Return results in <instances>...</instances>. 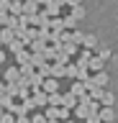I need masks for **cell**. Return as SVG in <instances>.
I'll return each mask as SVG.
<instances>
[{
	"label": "cell",
	"mask_w": 118,
	"mask_h": 123,
	"mask_svg": "<svg viewBox=\"0 0 118 123\" xmlns=\"http://www.w3.org/2000/svg\"><path fill=\"white\" fill-rule=\"evenodd\" d=\"M31 103H33V108H46V103H49V95L46 92H41V90H31Z\"/></svg>",
	"instance_id": "6da1fadb"
},
{
	"label": "cell",
	"mask_w": 118,
	"mask_h": 123,
	"mask_svg": "<svg viewBox=\"0 0 118 123\" xmlns=\"http://www.w3.org/2000/svg\"><path fill=\"white\" fill-rule=\"evenodd\" d=\"M41 92H46V95L59 92V80H54V77H44V82H41Z\"/></svg>",
	"instance_id": "7a4b0ae2"
},
{
	"label": "cell",
	"mask_w": 118,
	"mask_h": 123,
	"mask_svg": "<svg viewBox=\"0 0 118 123\" xmlns=\"http://www.w3.org/2000/svg\"><path fill=\"white\" fill-rule=\"evenodd\" d=\"M90 85H93V87H103V90H105V87H108V72H105V69H103V72H95V74L90 77Z\"/></svg>",
	"instance_id": "3957f363"
},
{
	"label": "cell",
	"mask_w": 118,
	"mask_h": 123,
	"mask_svg": "<svg viewBox=\"0 0 118 123\" xmlns=\"http://www.w3.org/2000/svg\"><path fill=\"white\" fill-rule=\"evenodd\" d=\"M41 8H44V13H46L49 18H54V15H59V13H62V5H59L56 0H46Z\"/></svg>",
	"instance_id": "277c9868"
},
{
	"label": "cell",
	"mask_w": 118,
	"mask_h": 123,
	"mask_svg": "<svg viewBox=\"0 0 118 123\" xmlns=\"http://www.w3.org/2000/svg\"><path fill=\"white\" fill-rule=\"evenodd\" d=\"M69 95H75V98L87 95V82H77V80H72V85H69Z\"/></svg>",
	"instance_id": "5b68a950"
},
{
	"label": "cell",
	"mask_w": 118,
	"mask_h": 123,
	"mask_svg": "<svg viewBox=\"0 0 118 123\" xmlns=\"http://www.w3.org/2000/svg\"><path fill=\"white\" fill-rule=\"evenodd\" d=\"M103 69H105V62L93 54V56L87 59V72H103Z\"/></svg>",
	"instance_id": "8992f818"
},
{
	"label": "cell",
	"mask_w": 118,
	"mask_h": 123,
	"mask_svg": "<svg viewBox=\"0 0 118 123\" xmlns=\"http://www.w3.org/2000/svg\"><path fill=\"white\" fill-rule=\"evenodd\" d=\"M98 118H100V123H113L116 121V110L113 108H100L98 110Z\"/></svg>",
	"instance_id": "52a82bcc"
},
{
	"label": "cell",
	"mask_w": 118,
	"mask_h": 123,
	"mask_svg": "<svg viewBox=\"0 0 118 123\" xmlns=\"http://www.w3.org/2000/svg\"><path fill=\"white\" fill-rule=\"evenodd\" d=\"M13 38H16V33H13V28H5V26L0 28V44H3V46H8L10 41H13Z\"/></svg>",
	"instance_id": "ba28073f"
},
{
	"label": "cell",
	"mask_w": 118,
	"mask_h": 123,
	"mask_svg": "<svg viewBox=\"0 0 118 123\" xmlns=\"http://www.w3.org/2000/svg\"><path fill=\"white\" fill-rule=\"evenodd\" d=\"M59 51H64L67 56H75V54L80 51V46H77V44H72V41H64V44H59Z\"/></svg>",
	"instance_id": "9c48e42d"
},
{
	"label": "cell",
	"mask_w": 118,
	"mask_h": 123,
	"mask_svg": "<svg viewBox=\"0 0 118 123\" xmlns=\"http://www.w3.org/2000/svg\"><path fill=\"white\" fill-rule=\"evenodd\" d=\"M113 105H116V95H113L110 90H105L103 98H100V108H113Z\"/></svg>",
	"instance_id": "30bf717a"
},
{
	"label": "cell",
	"mask_w": 118,
	"mask_h": 123,
	"mask_svg": "<svg viewBox=\"0 0 118 123\" xmlns=\"http://www.w3.org/2000/svg\"><path fill=\"white\" fill-rule=\"evenodd\" d=\"M49 77H54V80H64V64H56V62H51Z\"/></svg>",
	"instance_id": "8fae6325"
},
{
	"label": "cell",
	"mask_w": 118,
	"mask_h": 123,
	"mask_svg": "<svg viewBox=\"0 0 118 123\" xmlns=\"http://www.w3.org/2000/svg\"><path fill=\"white\" fill-rule=\"evenodd\" d=\"M82 49H98V36L95 33H85V41H82Z\"/></svg>",
	"instance_id": "7c38bea8"
},
{
	"label": "cell",
	"mask_w": 118,
	"mask_h": 123,
	"mask_svg": "<svg viewBox=\"0 0 118 123\" xmlns=\"http://www.w3.org/2000/svg\"><path fill=\"white\" fill-rule=\"evenodd\" d=\"M75 105H77V98H75V95H69V92H64V95H62V108L72 110Z\"/></svg>",
	"instance_id": "4fadbf2b"
},
{
	"label": "cell",
	"mask_w": 118,
	"mask_h": 123,
	"mask_svg": "<svg viewBox=\"0 0 118 123\" xmlns=\"http://www.w3.org/2000/svg\"><path fill=\"white\" fill-rule=\"evenodd\" d=\"M31 67L33 69H39V67H44V64H46V59H44V51H39V54H31Z\"/></svg>",
	"instance_id": "5bb4252c"
},
{
	"label": "cell",
	"mask_w": 118,
	"mask_h": 123,
	"mask_svg": "<svg viewBox=\"0 0 118 123\" xmlns=\"http://www.w3.org/2000/svg\"><path fill=\"white\" fill-rule=\"evenodd\" d=\"M41 8L33 3V0H23V15H33V13H39Z\"/></svg>",
	"instance_id": "9a60e30c"
},
{
	"label": "cell",
	"mask_w": 118,
	"mask_h": 123,
	"mask_svg": "<svg viewBox=\"0 0 118 123\" xmlns=\"http://www.w3.org/2000/svg\"><path fill=\"white\" fill-rule=\"evenodd\" d=\"M8 13H10V15H21V13H23V3H21V0H10Z\"/></svg>",
	"instance_id": "2e32d148"
},
{
	"label": "cell",
	"mask_w": 118,
	"mask_h": 123,
	"mask_svg": "<svg viewBox=\"0 0 118 123\" xmlns=\"http://www.w3.org/2000/svg\"><path fill=\"white\" fill-rule=\"evenodd\" d=\"M56 54H59V46H51V44H49L46 49H44V59H46V62H54Z\"/></svg>",
	"instance_id": "e0dca14e"
},
{
	"label": "cell",
	"mask_w": 118,
	"mask_h": 123,
	"mask_svg": "<svg viewBox=\"0 0 118 123\" xmlns=\"http://www.w3.org/2000/svg\"><path fill=\"white\" fill-rule=\"evenodd\" d=\"M18 77H21L18 67H8L5 69V82H18Z\"/></svg>",
	"instance_id": "ac0fdd59"
},
{
	"label": "cell",
	"mask_w": 118,
	"mask_h": 123,
	"mask_svg": "<svg viewBox=\"0 0 118 123\" xmlns=\"http://www.w3.org/2000/svg\"><path fill=\"white\" fill-rule=\"evenodd\" d=\"M49 31H64V26H62V15L49 18Z\"/></svg>",
	"instance_id": "d6986e66"
},
{
	"label": "cell",
	"mask_w": 118,
	"mask_h": 123,
	"mask_svg": "<svg viewBox=\"0 0 118 123\" xmlns=\"http://www.w3.org/2000/svg\"><path fill=\"white\" fill-rule=\"evenodd\" d=\"M62 26H64V31H75L77 28V21L72 15H62Z\"/></svg>",
	"instance_id": "ffe728a7"
},
{
	"label": "cell",
	"mask_w": 118,
	"mask_h": 123,
	"mask_svg": "<svg viewBox=\"0 0 118 123\" xmlns=\"http://www.w3.org/2000/svg\"><path fill=\"white\" fill-rule=\"evenodd\" d=\"M69 15L75 18V21H85V5H77V8H72Z\"/></svg>",
	"instance_id": "44dd1931"
},
{
	"label": "cell",
	"mask_w": 118,
	"mask_h": 123,
	"mask_svg": "<svg viewBox=\"0 0 118 123\" xmlns=\"http://www.w3.org/2000/svg\"><path fill=\"white\" fill-rule=\"evenodd\" d=\"M69 38H72V44H77V46H82V41H85V33L82 31H69Z\"/></svg>",
	"instance_id": "7402d4cb"
},
{
	"label": "cell",
	"mask_w": 118,
	"mask_h": 123,
	"mask_svg": "<svg viewBox=\"0 0 118 123\" xmlns=\"http://www.w3.org/2000/svg\"><path fill=\"white\" fill-rule=\"evenodd\" d=\"M8 49H10L13 54H18V51H23V49H26V44L21 41V38H13V41L8 44Z\"/></svg>",
	"instance_id": "603a6c76"
},
{
	"label": "cell",
	"mask_w": 118,
	"mask_h": 123,
	"mask_svg": "<svg viewBox=\"0 0 118 123\" xmlns=\"http://www.w3.org/2000/svg\"><path fill=\"white\" fill-rule=\"evenodd\" d=\"M75 80H77V82H87V80H90V72H87V67H77V74H75Z\"/></svg>",
	"instance_id": "cb8c5ba5"
},
{
	"label": "cell",
	"mask_w": 118,
	"mask_h": 123,
	"mask_svg": "<svg viewBox=\"0 0 118 123\" xmlns=\"http://www.w3.org/2000/svg\"><path fill=\"white\" fill-rule=\"evenodd\" d=\"M75 74H77V64H75V62H69V64H64V77H69V80H75Z\"/></svg>",
	"instance_id": "d4e9b609"
},
{
	"label": "cell",
	"mask_w": 118,
	"mask_h": 123,
	"mask_svg": "<svg viewBox=\"0 0 118 123\" xmlns=\"http://www.w3.org/2000/svg\"><path fill=\"white\" fill-rule=\"evenodd\" d=\"M13 103H16V100H13V98H8V95H3V98H0V108H3L5 113H10V108H13Z\"/></svg>",
	"instance_id": "484cf974"
},
{
	"label": "cell",
	"mask_w": 118,
	"mask_h": 123,
	"mask_svg": "<svg viewBox=\"0 0 118 123\" xmlns=\"http://www.w3.org/2000/svg\"><path fill=\"white\" fill-rule=\"evenodd\" d=\"M41 113L46 115V118H56V121H59V108H54V105H46Z\"/></svg>",
	"instance_id": "4316f807"
},
{
	"label": "cell",
	"mask_w": 118,
	"mask_h": 123,
	"mask_svg": "<svg viewBox=\"0 0 118 123\" xmlns=\"http://www.w3.org/2000/svg\"><path fill=\"white\" fill-rule=\"evenodd\" d=\"M28 59H31V51H26V49H23V51H18L16 54V67H18V64H26Z\"/></svg>",
	"instance_id": "83f0119b"
},
{
	"label": "cell",
	"mask_w": 118,
	"mask_h": 123,
	"mask_svg": "<svg viewBox=\"0 0 118 123\" xmlns=\"http://www.w3.org/2000/svg\"><path fill=\"white\" fill-rule=\"evenodd\" d=\"M46 105H54V108H62V92H54V95H49V103Z\"/></svg>",
	"instance_id": "f1b7e54d"
},
{
	"label": "cell",
	"mask_w": 118,
	"mask_h": 123,
	"mask_svg": "<svg viewBox=\"0 0 118 123\" xmlns=\"http://www.w3.org/2000/svg\"><path fill=\"white\" fill-rule=\"evenodd\" d=\"M95 56H100L103 62H108L110 59V49H108V46H98V54H95Z\"/></svg>",
	"instance_id": "f546056e"
},
{
	"label": "cell",
	"mask_w": 118,
	"mask_h": 123,
	"mask_svg": "<svg viewBox=\"0 0 118 123\" xmlns=\"http://www.w3.org/2000/svg\"><path fill=\"white\" fill-rule=\"evenodd\" d=\"M56 64H69V62H72V56H67V54H64V51H59V54H56Z\"/></svg>",
	"instance_id": "4dcf8cb0"
},
{
	"label": "cell",
	"mask_w": 118,
	"mask_h": 123,
	"mask_svg": "<svg viewBox=\"0 0 118 123\" xmlns=\"http://www.w3.org/2000/svg\"><path fill=\"white\" fill-rule=\"evenodd\" d=\"M31 118V123H46V115L44 113H33V115H28Z\"/></svg>",
	"instance_id": "1f68e13d"
},
{
	"label": "cell",
	"mask_w": 118,
	"mask_h": 123,
	"mask_svg": "<svg viewBox=\"0 0 118 123\" xmlns=\"http://www.w3.org/2000/svg\"><path fill=\"white\" fill-rule=\"evenodd\" d=\"M49 69H51V62H46V64H44V67H39L36 72H39L41 77H49Z\"/></svg>",
	"instance_id": "d6a6232c"
},
{
	"label": "cell",
	"mask_w": 118,
	"mask_h": 123,
	"mask_svg": "<svg viewBox=\"0 0 118 123\" xmlns=\"http://www.w3.org/2000/svg\"><path fill=\"white\" fill-rule=\"evenodd\" d=\"M0 123H16V115H10V113H3V115H0Z\"/></svg>",
	"instance_id": "836d02e7"
},
{
	"label": "cell",
	"mask_w": 118,
	"mask_h": 123,
	"mask_svg": "<svg viewBox=\"0 0 118 123\" xmlns=\"http://www.w3.org/2000/svg\"><path fill=\"white\" fill-rule=\"evenodd\" d=\"M67 118H69V110L67 108H59V121H67Z\"/></svg>",
	"instance_id": "e575fe53"
},
{
	"label": "cell",
	"mask_w": 118,
	"mask_h": 123,
	"mask_svg": "<svg viewBox=\"0 0 118 123\" xmlns=\"http://www.w3.org/2000/svg\"><path fill=\"white\" fill-rule=\"evenodd\" d=\"M64 5L67 8H77V5H82V0H64Z\"/></svg>",
	"instance_id": "d590c367"
},
{
	"label": "cell",
	"mask_w": 118,
	"mask_h": 123,
	"mask_svg": "<svg viewBox=\"0 0 118 123\" xmlns=\"http://www.w3.org/2000/svg\"><path fill=\"white\" fill-rule=\"evenodd\" d=\"M8 5H10V0H0V13H8Z\"/></svg>",
	"instance_id": "8d00e7d4"
},
{
	"label": "cell",
	"mask_w": 118,
	"mask_h": 123,
	"mask_svg": "<svg viewBox=\"0 0 118 123\" xmlns=\"http://www.w3.org/2000/svg\"><path fill=\"white\" fill-rule=\"evenodd\" d=\"M16 123H31V118L28 115H16Z\"/></svg>",
	"instance_id": "74e56055"
},
{
	"label": "cell",
	"mask_w": 118,
	"mask_h": 123,
	"mask_svg": "<svg viewBox=\"0 0 118 123\" xmlns=\"http://www.w3.org/2000/svg\"><path fill=\"white\" fill-rule=\"evenodd\" d=\"M5 95V82H0V98Z\"/></svg>",
	"instance_id": "f35d334b"
},
{
	"label": "cell",
	"mask_w": 118,
	"mask_h": 123,
	"mask_svg": "<svg viewBox=\"0 0 118 123\" xmlns=\"http://www.w3.org/2000/svg\"><path fill=\"white\" fill-rule=\"evenodd\" d=\"M3 62H5V51H3V49H0V64H3Z\"/></svg>",
	"instance_id": "ab89813d"
},
{
	"label": "cell",
	"mask_w": 118,
	"mask_h": 123,
	"mask_svg": "<svg viewBox=\"0 0 118 123\" xmlns=\"http://www.w3.org/2000/svg\"><path fill=\"white\" fill-rule=\"evenodd\" d=\"M46 123H62V121H56V118H46Z\"/></svg>",
	"instance_id": "60d3db41"
},
{
	"label": "cell",
	"mask_w": 118,
	"mask_h": 123,
	"mask_svg": "<svg viewBox=\"0 0 118 123\" xmlns=\"http://www.w3.org/2000/svg\"><path fill=\"white\" fill-rule=\"evenodd\" d=\"M62 123H77V121H75V118H67V121H62Z\"/></svg>",
	"instance_id": "b9f144b4"
},
{
	"label": "cell",
	"mask_w": 118,
	"mask_h": 123,
	"mask_svg": "<svg viewBox=\"0 0 118 123\" xmlns=\"http://www.w3.org/2000/svg\"><path fill=\"white\" fill-rule=\"evenodd\" d=\"M0 49H3V44H0Z\"/></svg>",
	"instance_id": "7bdbcfd3"
}]
</instances>
